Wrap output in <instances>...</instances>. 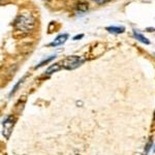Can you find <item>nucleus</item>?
Segmentation results:
<instances>
[{"label":"nucleus","instance_id":"nucleus-1","mask_svg":"<svg viewBox=\"0 0 155 155\" xmlns=\"http://www.w3.org/2000/svg\"><path fill=\"white\" fill-rule=\"evenodd\" d=\"M33 24H34V20L30 16L27 17L21 15L16 20V27L19 30H22V31H28V30H30L33 27Z\"/></svg>","mask_w":155,"mask_h":155},{"label":"nucleus","instance_id":"nucleus-2","mask_svg":"<svg viewBox=\"0 0 155 155\" xmlns=\"http://www.w3.org/2000/svg\"><path fill=\"white\" fill-rule=\"evenodd\" d=\"M84 60L79 56H69L62 61V67L65 69H74L80 66Z\"/></svg>","mask_w":155,"mask_h":155},{"label":"nucleus","instance_id":"nucleus-3","mask_svg":"<svg viewBox=\"0 0 155 155\" xmlns=\"http://www.w3.org/2000/svg\"><path fill=\"white\" fill-rule=\"evenodd\" d=\"M2 134L3 136L8 139L11 137V134H12V127H14V118L12 116H7L5 119L3 120L2 122Z\"/></svg>","mask_w":155,"mask_h":155},{"label":"nucleus","instance_id":"nucleus-4","mask_svg":"<svg viewBox=\"0 0 155 155\" xmlns=\"http://www.w3.org/2000/svg\"><path fill=\"white\" fill-rule=\"evenodd\" d=\"M68 38V34H61V35L57 36L56 39H54L52 42H50L49 46L51 47H57V46H60V45L64 44V42L66 41V39Z\"/></svg>","mask_w":155,"mask_h":155},{"label":"nucleus","instance_id":"nucleus-5","mask_svg":"<svg viewBox=\"0 0 155 155\" xmlns=\"http://www.w3.org/2000/svg\"><path fill=\"white\" fill-rule=\"evenodd\" d=\"M134 36L136 37V38L139 41H141V42H143V44L145 45H149L150 44V41H149V39L148 38H146L143 34H141L140 32H137L136 29H134Z\"/></svg>","mask_w":155,"mask_h":155},{"label":"nucleus","instance_id":"nucleus-6","mask_svg":"<svg viewBox=\"0 0 155 155\" xmlns=\"http://www.w3.org/2000/svg\"><path fill=\"white\" fill-rule=\"evenodd\" d=\"M107 30L110 32V33L120 34V33H123V32L125 31V28H124V27H115V26H111V27H107Z\"/></svg>","mask_w":155,"mask_h":155},{"label":"nucleus","instance_id":"nucleus-7","mask_svg":"<svg viewBox=\"0 0 155 155\" xmlns=\"http://www.w3.org/2000/svg\"><path fill=\"white\" fill-rule=\"evenodd\" d=\"M59 69H61L60 63H55V64H53V65H51L48 69H47V74H53V72L58 71Z\"/></svg>","mask_w":155,"mask_h":155},{"label":"nucleus","instance_id":"nucleus-8","mask_svg":"<svg viewBox=\"0 0 155 155\" xmlns=\"http://www.w3.org/2000/svg\"><path fill=\"white\" fill-rule=\"evenodd\" d=\"M78 9H80L82 12H86L88 9V5L86 3H79L78 4Z\"/></svg>","mask_w":155,"mask_h":155},{"label":"nucleus","instance_id":"nucleus-9","mask_svg":"<svg viewBox=\"0 0 155 155\" xmlns=\"http://www.w3.org/2000/svg\"><path fill=\"white\" fill-rule=\"evenodd\" d=\"M55 57H56V56H51V57H50V58H48L47 60H45V61L41 62V64H38V65H36V66H35V68H38V67H41V66H42V65H45V64L48 63V62H50V61H51V60H53V59L55 58Z\"/></svg>","mask_w":155,"mask_h":155},{"label":"nucleus","instance_id":"nucleus-10","mask_svg":"<svg viewBox=\"0 0 155 155\" xmlns=\"http://www.w3.org/2000/svg\"><path fill=\"white\" fill-rule=\"evenodd\" d=\"M23 80H24V79L20 80V81L18 82V84H16V86H15V87H14V89H12V91L11 92V95H12V94H14V93H15V92H16V91H17V90H18V87L20 86V84H21V83H22V82H23Z\"/></svg>","mask_w":155,"mask_h":155},{"label":"nucleus","instance_id":"nucleus-11","mask_svg":"<svg viewBox=\"0 0 155 155\" xmlns=\"http://www.w3.org/2000/svg\"><path fill=\"white\" fill-rule=\"evenodd\" d=\"M94 1H95L96 3H98V4H104V3H106V2L110 1V0H94Z\"/></svg>","mask_w":155,"mask_h":155},{"label":"nucleus","instance_id":"nucleus-12","mask_svg":"<svg viewBox=\"0 0 155 155\" xmlns=\"http://www.w3.org/2000/svg\"><path fill=\"white\" fill-rule=\"evenodd\" d=\"M83 36H84L83 34H80V35H77V36H74V41H78V39L82 38V37H83Z\"/></svg>","mask_w":155,"mask_h":155}]
</instances>
